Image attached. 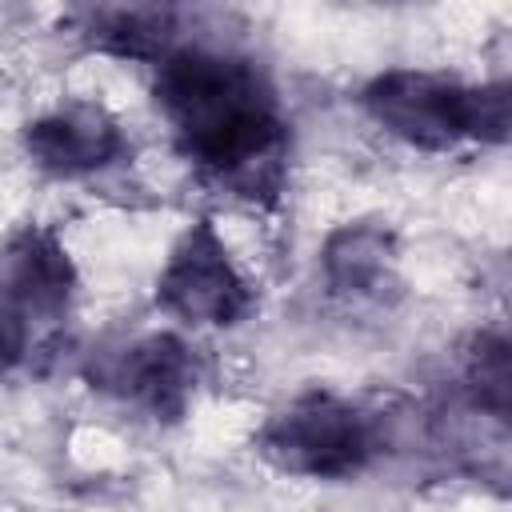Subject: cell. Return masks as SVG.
I'll return each instance as SVG.
<instances>
[{
	"instance_id": "cell-1",
	"label": "cell",
	"mask_w": 512,
	"mask_h": 512,
	"mask_svg": "<svg viewBox=\"0 0 512 512\" xmlns=\"http://www.w3.org/2000/svg\"><path fill=\"white\" fill-rule=\"evenodd\" d=\"M152 100L172 128L176 152L208 184L252 204L280 196L292 124L276 84L252 56L180 44L156 64Z\"/></svg>"
},
{
	"instance_id": "cell-2",
	"label": "cell",
	"mask_w": 512,
	"mask_h": 512,
	"mask_svg": "<svg viewBox=\"0 0 512 512\" xmlns=\"http://www.w3.org/2000/svg\"><path fill=\"white\" fill-rule=\"evenodd\" d=\"M360 108L380 132L420 152L504 144L512 128V88L504 80L468 84L436 68L376 72L360 88Z\"/></svg>"
},
{
	"instance_id": "cell-3",
	"label": "cell",
	"mask_w": 512,
	"mask_h": 512,
	"mask_svg": "<svg viewBox=\"0 0 512 512\" xmlns=\"http://www.w3.org/2000/svg\"><path fill=\"white\" fill-rule=\"evenodd\" d=\"M252 452L292 480H352L384 456L380 416L340 392L308 388L264 416Z\"/></svg>"
},
{
	"instance_id": "cell-4",
	"label": "cell",
	"mask_w": 512,
	"mask_h": 512,
	"mask_svg": "<svg viewBox=\"0 0 512 512\" xmlns=\"http://www.w3.org/2000/svg\"><path fill=\"white\" fill-rule=\"evenodd\" d=\"M156 308L184 328H240L256 312V288L236 264L212 216H196L156 272Z\"/></svg>"
},
{
	"instance_id": "cell-5",
	"label": "cell",
	"mask_w": 512,
	"mask_h": 512,
	"mask_svg": "<svg viewBox=\"0 0 512 512\" xmlns=\"http://www.w3.org/2000/svg\"><path fill=\"white\" fill-rule=\"evenodd\" d=\"M88 384L116 404L156 420L176 424L188 416L200 388V360L192 344L176 332H144L124 344L100 348L88 368Z\"/></svg>"
},
{
	"instance_id": "cell-6",
	"label": "cell",
	"mask_w": 512,
	"mask_h": 512,
	"mask_svg": "<svg viewBox=\"0 0 512 512\" xmlns=\"http://www.w3.org/2000/svg\"><path fill=\"white\" fill-rule=\"evenodd\" d=\"M24 156L52 180H88L132 156V136L100 100H64L20 132Z\"/></svg>"
},
{
	"instance_id": "cell-7",
	"label": "cell",
	"mask_w": 512,
	"mask_h": 512,
	"mask_svg": "<svg viewBox=\"0 0 512 512\" xmlns=\"http://www.w3.org/2000/svg\"><path fill=\"white\" fill-rule=\"evenodd\" d=\"M80 292V268L48 224H20L0 244V304L16 308L20 316L60 320Z\"/></svg>"
},
{
	"instance_id": "cell-8",
	"label": "cell",
	"mask_w": 512,
	"mask_h": 512,
	"mask_svg": "<svg viewBox=\"0 0 512 512\" xmlns=\"http://www.w3.org/2000/svg\"><path fill=\"white\" fill-rule=\"evenodd\" d=\"M324 284L344 300H388L400 288V244L380 220H344L320 244Z\"/></svg>"
},
{
	"instance_id": "cell-9",
	"label": "cell",
	"mask_w": 512,
	"mask_h": 512,
	"mask_svg": "<svg viewBox=\"0 0 512 512\" xmlns=\"http://www.w3.org/2000/svg\"><path fill=\"white\" fill-rule=\"evenodd\" d=\"M76 36L112 60H136V64H160L172 56L184 40V24L176 8L160 4H112V8H84L76 16Z\"/></svg>"
},
{
	"instance_id": "cell-10",
	"label": "cell",
	"mask_w": 512,
	"mask_h": 512,
	"mask_svg": "<svg viewBox=\"0 0 512 512\" xmlns=\"http://www.w3.org/2000/svg\"><path fill=\"white\" fill-rule=\"evenodd\" d=\"M508 336L500 328L476 332L464 352V388L476 408H484L492 420H508Z\"/></svg>"
},
{
	"instance_id": "cell-11",
	"label": "cell",
	"mask_w": 512,
	"mask_h": 512,
	"mask_svg": "<svg viewBox=\"0 0 512 512\" xmlns=\"http://www.w3.org/2000/svg\"><path fill=\"white\" fill-rule=\"evenodd\" d=\"M28 352H32V320L0 304V380L20 372L28 364Z\"/></svg>"
}]
</instances>
